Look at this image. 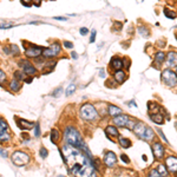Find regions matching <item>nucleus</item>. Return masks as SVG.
Segmentation results:
<instances>
[{
    "instance_id": "nucleus-1",
    "label": "nucleus",
    "mask_w": 177,
    "mask_h": 177,
    "mask_svg": "<svg viewBox=\"0 0 177 177\" xmlns=\"http://www.w3.org/2000/svg\"><path fill=\"white\" fill-rule=\"evenodd\" d=\"M60 152L64 162L70 167L69 170L76 177H88L93 173L91 158L83 155L80 150L66 144L63 147Z\"/></svg>"
},
{
    "instance_id": "nucleus-2",
    "label": "nucleus",
    "mask_w": 177,
    "mask_h": 177,
    "mask_svg": "<svg viewBox=\"0 0 177 177\" xmlns=\"http://www.w3.org/2000/svg\"><path fill=\"white\" fill-rule=\"evenodd\" d=\"M64 138L66 141V143L71 147L79 149L84 143L82 139V136L79 133V131L72 126H66L65 128V132H64Z\"/></svg>"
},
{
    "instance_id": "nucleus-3",
    "label": "nucleus",
    "mask_w": 177,
    "mask_h": 177,
    "mask_svg": "<svg viewBox=\"0 0 177 177\" xmlns=\"http://www.w3.org/2000/svg\"><path fill=\"white\" fill-rule=\"evenodd\" d=\"M132 130H133V132H135L139 138L145 139V141H151V139H153V137H155L153 130L150 129L148 125H145V124L142 123V122L136 123V124L133 125Z\"/></svg>"
},
{
    "instance_id": "nucleus-4",
    "label": "nucleus",
    "mask_w": 177,
    "mask_h": 177,
    "mask_svg": "<svg viewBox=\"0 0 177 177\" xmlns=\"http://www.w3.org/2000/svg\"><path fill=\"white\" fill-rule=\"evenodd\" d=\"M80 116H82L83 119L88 120V122L96 120L97 118L99 117L97 110H96L94 106L91 105V104H84V105L80 108Z\"/></svg>"
},
{
    "instance_id": "nucleus-5",
    "label": "nucleus",
    "mask_w": 177,
    "mask_h": 177,
    "mask_svg": "<svg viewBox=\"0 0 177 177\" xmlns=\"http://www.w3.org/2000/svg\"><path fill=\"white\" fill-rule=\"evenodd\" d=\"M12 162L17 165V167H24L29 162V156L26 152H23V151H15L13 155H12Z\"/></svg>"
},
{
    "instance_id": "nucleus-6",
    "label": "nucleus",
    "mask_w": 177,
    "mask_h": 177,
    "mask_svg": "<svg viewBox=\"0 0 177 177\" xmlns=\"http://www.w3.org/2000/svg\"><path fill=\"white\" fill-rule=\"evenodd\" d=\"M162 80L168 85V86H175L177 83V77H176V72L173 71V70H164L162 72Z\"/></svg>"
},
{
    "instance_id": "nucleus-7",
    "label": "nucleus",
    "mask_w": 177,
    "mask_h": 177,
    "mask_svg": "<svg viewBox=\"0 0 177 177\" xmlns=\"http://www.w3.org/2000/svg\"><path fill=\"white\" fill-rule=\"evenodd\" d=\"M11 141V131L8 128V124L4 118L0 117V143Z\"/></svg>"
},
{
    "instance_id": "nucleus-8",
    "label": "nucleus",
    "mask_w": 177,
    "mask_h": 177,
    "mask_svg": "<svg viewBox=\"0 0 177 177\" xmlns=\"http://www.w3.org/2000/svg\"><path fill=\"white\" fill-rule=\"evenodd\" d=\"M59 53H60V45H59V43H53L50 47H47V49H43V52H41V55L44 56V57H56V56H58Z\"/></svg>"
},
{
    "instance_id": "nucleus-9",
    "label": "nucleus",
    "mask_w": 177,
    "mask_h": 177,
    "mask_svg": "<svg viewBox=\"0 0 177 177\" xmlns=\"http://www.w3.org/2000/svg\"><path fill=\"white\" fill-rule=\"evenodd\" d=\"M104 164L109 168H112L117 164V156L112 151H106L104 155Z\"/></svg>"
},
{
    "instance_id": "nucleus-10",
    "label": "nucleus",
    "mask_w": 177,
    "mask_h": 177,
    "mask_svg": "<svg viewBox=\"0 0 177 177\" xmlns=\"http://www.w3.org/2000/svg\"><path fill=\"white\" fill-rule=\"evenodd\" d=\"M151 150H152V153H153V157L156 159H162L163 158V156H164V147L161 143H158V142L153 143L151 145Z\"/></svg>"
},
{
    "instance_id": "nucleus-11",
    "label": "nucleus",
    "mask_w": 177,
    "mask_h": 177,
    "mask_svg": "<svg viewBox=\"0 0 177 177\" xmlns=\"http://www.w3.org/2000/svg\"><path fill=\"white\" fill-rule=\"evenodd\" d=\"M43 52V47H39V46H35V45H31L29 49H26L25 53L29 58H37L38 56H40Z\"/></svg>"
},
{
    "instance_id": "nucleus-12",
    "label": "nucleus",
    "mask_w": 177,
    "mask_h": 177,
    "mask_svg": "<svg viewBox=\"0 0 177 177\" xmlns=\"http://www.w3.org/2000/svg\"><path fill=\"white\" fill-rule=\"evenodd\" d=\"M165 168L169 173H173L175 174L177 170V158L175 156H170L167 158V162H165Z\"/></svg>"
},
{
    "instance_id": "nucleus-13",
    "label": "nucleus",
    "mask_w": 177,
    "mask_h": 177,
    "mask_svg": "<svg viewBox=\"0 0 177 177\" xmlns=\"http://www.w3.org/2000/svg\"><path fill=\"white\" fill-rule=\"evenodd\" d=\"M20 67L24 70V72H25L26 74H29V76H33V74H35V72H37L35 67L29 63V60H21V61H20Z\"/></svg>"
},
{
    "instance_id": "nucleus-14",
    "label": "nucleus",
    "mask_w": 177,
    "mask_h": 177,
    "mask_svg": "<svg viewBox=\"0 0 177 177\" xmlns=\"http://www.w3.org/2000/svg\"><path fill=\"white\" fill-rule=\"evenodd\" d=\"M114 122L119 128H125L129 124V117L126 115H122L120 114V115H118L116 117H114Z\"/></svg>"
},
{
    "instance_id": "nucleus-15",
    "label": "nucleus",
    "mask_w": 177,
    "mask_h": 177,
    "mask_svg": "<svg viewBox=\"0 0 177 177\" xmlns=\"http://www.w3.org/2000/svg\"><path fill=\"white\" fill-rule=\"evenodd\" d=\"M17 122H18V125H19L20 129L29 130V129H31V128H33V123L27 122V120H25V119H17Z\"/></svg>"
},
{
    "instance_id": "nucleus-16",
    "label": "nucleus",
    "mask_w": 177,
    "mask_h": 177,
    "mask_svg": "<svg viewBox=\"0 0 177 177\" xmlns=\"http://www.w3.org/2000/svg\"><path fill=\"white\" fill-rule=\"evenodd\" d=\"M105 132H106L109 136H112V137H119V132H118L117 128L114 126V125H109V126L105 129Z\"/></svg>"
},
{
    "instance_id": "nucleus-17",
    "label": "nucleus",
    "mask_w": 177,
    "mask_h": 177,
    "mask_svg": "<svg viewBox=\"0 0 177 177\" xmlns=\"http://www.w3.org/2000/svg\"><path fill=\"white\" fill-rule=\"evenodd\" d=\"M122 114V110L118 108V106H115V105H109V115L111 117H116L118 115Z\"/></svg>"
},
{
    "instance_id": "nucleus-18",
    "label": "nucleus",
    "mask_w": 177,
    "mask_h": 177,
    "mask_svg": "<svg viewBox=\"0 0 177 177\" xmlns=\"http://www.w3.org/2000/svg\"><path fill=\"white\" fill-rule=\"evenodd\" d=\"M115 80L119 84H122L125 80V72L122 71V70H118L117 72L115 73Z\"/></svg>"
},
{
    "instance_id": "nucleus-19",
    "label": "nucleus",
    "mask_w": 177,
    "mask_h": 177,
    "mask_svg": "<svg viewBox=\"0 0 177 177\" xmlns=\"http://www.w3.org/2000/svg\"><path fill=\"white\" fill-rule=\"evenodd\" d=\"M122 66H123V63H122V60L119 58H112L111 59V67L112 69H115V70H120L122 69Z\"/></svg>"
},
{
    "instance_id": "nucleus-20",
    "label": "nucleus",
    "mask_w": 177,
    "mask_h": 177,
    "mask_svg": "<svg viewBox=\"0 0 177 177\" xmlns=\"http://www.w3.org/2000/svg\"><path fill=\"white\" fill-rule=\"evenodd\" d=\"M168 65L169 66H176V52H169L168 53Z\"/></svg>"
},
{
    "instance_id": "nucleus-21",
    "label": "nucleus",
    "mask_w": 177,
    "mask_h": 177,
    "mask_svg": "<svg viewBox=\"0 0 177 177\" xmlns=\"http://www.w3.org/2000/svg\"><path fill=\"white\" fill-rule=\"evenodd\" d=\"M50 138H51V142L56 144V143H57V141H58L59 138H60V133H59L58 130L53 129V130L51 131V136H50Z\"/></svg>"
},
{
    "instance_id": "nucleus-22",
    "label": "nucleus",
    "mask_w": 177,
    "mask_h": 177,
    "mask_svg": "<svg viewBox=\"0 0 177 177\" xmlns=\"http://www.w3.org/2000/svg\"><path fill=\"white\" fill-rule=\"evenodd\" d=\"M151 120L152 122H155L156 124H163V122H164V118H163V116L161 115V114H156V115H152L151 116Z\"/></svg>"
},
{
    "instance_id": "nucleus-23",
    "label": "nucleus",
    "mask_w": 177,
    "mask_h": 177,
    "mask_svg": "<svg viewBox=\"0 0 177 177\" xmlns=\"http://www.w3.org/2000/svg\"><path fill=\"white\" fill-rule=\"evenodd\" d=\"M119 144L123 148H130L131 147V141L124 137H119Z\"/></svg>"
},
{
    "instance_id": "nucleus-24",
    "label": "nucleus",
    "mask_w": 177,
    "mask_h": 177,
    "mask_svg": "<svg viewBox=\"0 0 177 177\" xmlns=\"http://www.w3.org/2000/svg\"><path fill=\"white\" fill-rule=\"evenodd\" d=\"M164 58H165V55H164V52H157L156 53V57H155V61L157 63V64H162L163 61H164Z\"/></svg>"
},
{
    "instance_id": "nucleus-25",
    "label": "nucleus",
    "mask_w": 177,
    "mask_h": 177,
    "mask_svg": "<svg viewBox=\"0 0 177 177\" xmlns=\"http://www.w3.org/2000/svg\"><path fill=\"white\" fill-rule=\"evenodd\" d=\"M10 86H11V88H12L13 91H19V90H20V88H21V85H20L19 80H17V79H13V80L11 82Z\"/></svg>"
},
{
    "instance_id": "nucleus-26",
    "label": "nucleus",
    "mask_w": 177,
    "mask_h": 177,
    "mask_svg": "<svg viewBox=\"0 0 177 177\" xmlns=\"http://www.w3.org/2000/svg\"><path fill=\"white\" fill-rule=\"evenodd\" d=\"M157 173L163 177L168 175V170H167V168H165L163 164H159V165H158V168H157Z\"/></svg>"
},
{
    "instance_id": "nucleus-27",
    "label": "nucleus",
    "mask_w": 177,
    "mask_h": 177,
    "mask_svg": "<svg viewBox=\"0 0 177 177\" xmlns=\"http://www.w3.org/2000/svg\"><path fill=\"white\" fill-rule=\"evenodd\" d=\"M74 91H76V85H74V84H71V85H69V86H67L65 94L69 97V96H71V94H72Z\"/></svg>"
},
{
    "instance_id": "nucleus-28",
    "label": "nucleus",
    "mask_w": 177,
    "mask_h": 177,
    "mask_svg": "<svg viewBox=\"0 0 177 177\" xmlns=\"http://www.w3.org/2000/svg\"><path fill=\"white\" fill-rule=\"evenodd\" d=\"M164 14H165V17H168V18H170V19H175V18H176V13H175L174 11H169L168 8L164 10Z\"/></svg>"
},
{
    "instance_id": "nucleus-29",
    "label": "nucleus",
    "mask_w": 177,
    "mask_h": 177,
    "mask_svg": "<svg viewBox=\"0 0 177 177\" xmlns=\"http://www.w3.org/2000/svg\"><path fill=\"white\" fill-rule=\"evenodd\" d=\"M14 79H17V80H23V79H24L23 72H21V71H15V72H14Z\"/></svg>"
},
{
    "instance_id": "nucleus-30",
    "label": "nucleus",
    "mask_w": 177,
    "mask_h": 177,
    "mask_svg": "<svg viewBox=\"0 0 177 177\" xmlns=\"http://www.w3.org/2000/svg\"><path fill=\"white\" fill-rule=\"evenodd\" d=\"M39 153H40L41 158H46V157H47V155H49V151H47L45 148H40V151H39Z\"/></svg>"
},
{
    "instance_id": "nucleus-31",
    "label": "nucleus",
    "mask_w": 177,
    "mask_h": 177,
    "mask_svg": "<svg viewBox=\"0 0 177 177\" xmlns=\"http://www.w3.org/2000/svg\"><path fill=\"white\" fill-rule=\"evenodd\" d=\"M34 135H35V137H39L40 136V125L38 123L34 125Z\"/></svg>"
},
{
    "instance_id": "nucleus-32",
    "label": "nucleus",
    "mask_w": 177,
    "mask_h": 177,
    "mask_svg": "<svg viewBox=\"0 0 177 177\" xmlns=\"http://www.w3.org/2000/svg\"><path fill=\"white\" fill-rule=\"evenodd\" d=\"M5 80H6V74H5V72L2 70H0V85L4 84Z\"/></svg>"
},
{
    "instance_id": "nucleus-33",
    "label": "nucleus",
    "mask_w": 177,
    "mask_h": 177,
    "mask_svg": "<svg viewBox=\"0 0 177 177\" xmlns=\"http://www.w3.org/2000/svg\"><path fill=\"white\" fill-rule=\"evenodd\" d=\"M148 177H163V176H161V175L157 173V170H151V171L149 173Z\"/></svg>"
},
{
    "instance_id": "nucleus-34",
    "label": "nucleus",
    "mask_w": 177,
    "mask_h": 177,
    "mask_svg": "<svg viewBox=\"0 0 177 177\" xmlns=\"http://www.w3.org/2000/svg\"><path fill=\"white\" fill-rule=\"evenodd\" d=\"M96 33H97V31H96V29H93V31L91 32V37H90V43H94V38H96Z\"/></svg>"
},
{
    "instance_id": "nucleus-35",
    "label": "nucleus",
    "mask_w": 177,
    "mask_h": 177,
    "mask_svg": "<svg viewBox=\"0 0 177 177\" xmlns=\"http://www.w3.org/2000/svg\"><path fill=\"white\" fill-rule=\"evenodd\" d=\"M157 131H158V133H159V135H161V137H162V139H163V141H164V142H165V143H169V141H168V139H167V137H165V136H164V133H163V132H162V130H159V129H158V130H157Z\"/></svg>"
},
{
    "instance_id": "nucleus-36",
    "label": "nucleus",
    "mask_w": 177,
    "mask_h": 177,
    "mask_svg": "<svg viewBox=\"0 0 177 177\" xmlns=\"http://www.w3.org/2000/svg\"><path fill=\"white\" fill-rule=\"evenodd\" d=\"M64 45H65L66 49H72V47H73V44L70 43V41H64Z\"/></svg>"
},
{
    "instance_id": "nucleus-37",
    "label": "nucleus",
    "mask_w": 177,
    "mask_h": 177,
    "mask_svg": "<svg viewBox=\"0 0 177 177\" xmlns=\"http://www.w3.org/2000/svg\"><path fill=\"white\" fill-rule=\"evenodd\" d=\"M120 158H122V161H123V162H125V163H129V162H130V159H129V157H128L126 155H122V156H120Z\"/></svg>"
},
{
    "instance_id": "nucleus-38",
    "label": "nucleus",
    "mask_w": 177,
    "mask_h": 177,
    "mask_svg": "<svg viewBox=\"0 0 177 177\" xmlns=\"http://www.w3.org/2000/svg\"><path fill=\"white\" fill-rule=\"evenodd\" d=\"M13 27L12 24H4V25H0V29H11Z\"/></svg>"
},
{
    "instance_id": "nucleus-39",
    "label": "nucleus",
    "mask_w": 177,
    "mask_h": 177,
    "mask_svg": "<svg viewBox=\"0 0 177 177\" xmlns=\"http://www.w3.org/2000/svg\"><path fill=\"white\" fill-rule=\"evenodd\" d=\"M79 31H80V34H82V35H85V34H88V29H86V27H82V29H79Z\"/></svg>"
},
{
    "instance_id": "nucleus-40",
    "label": "nucleus",
    "mask_w": 177,
    "mask_h": 177,
    "mask_svg": "<svg viewBox=\"0 0 177 177\" xmlns=\"http://www.w3.org/2000/svg\"><path fill=\"white\" fill-rule=\"evenodd\" d=\"M115 29H117L118 31L122 29V24H120L119 21H116V24H115Z\"/></svg>"
},
{
    "instance_id": "nucleus-41",
    "label": "nucleus",
    "mask_w": 177,
    "mask_h": 177,
    "mask_svg": "<svg viewBox=\"0 0 177 177\" xmlns=\"http://www.w3.org/2000/svg\"><path fill=\"white\" fill-rule=\"evenodd\" d=\"M0 153H1V156H2V157H7V152H6L5 150H2L1 148H0Z\"/></svg>"
},
{
    "instance_id": "nucleus-42",
    "label": "nucleus",
    "mask_w": 177,
    "mask_h": 177,
    "mask_svg": "<svg viewBox=\"0 0 177 177\" xmlns=\"http://www.w3.org/2000/svg\"><path fill=\"white\" fill-rule=\"evenodd\" d=\"M99 76H100L102 78H104V77H105V73H104V69H100V72H99Z\"/></svg>"
},
{
    "instance_id": "nucleus-43",
    "label": "nucleus",
    "mask_w": 177,
    "mask_h": 177,
    "mask_svg": "<svg viewBox=\"0 0 177 177\" xmlns=\"http://www.w3.org/2000/svg\"><path fill=\"white\" fill-rule=\"evenodd\" d=\"M55 19L56 20H61V21H65L66 20V18H63V17H55Z\"/></svg>"
},
{
    "instance_id": "nucleus-44",
    "label": "nucleus",
    "mask_w": 177,
    "mask_h": 177,
    "mask_svg": "<svg viewBox=\"0 0 177 177\" xmlns=\"http://www.w3.org/2000/svg\"><path fill=\"white\" fill-rule=\"evenodd\" d=\"M60 92H61V88H58L57 90H56V92L53 93V96H57V94H58V93H60Z\"/></svg>"
},
{
    "instance_id": "nucleus-45",
    "label": "nucleus",
    "mask_w": 177,
    "mask_h": 177,
    "mask_svg": "<svg viewBox=\"0 0 177 177\" xmlns=\"http://www.w3.org/2000/svg\"><path fill=\"white\" fill-rule=\"evenodd\" d=\"M129 104H130V105H131V106H133V108H137V104H136V103H135V100H131V102H130V103H129Z\"/></svg>"
},
{
    "instance_id": "nucleus-46",
    "label": "nucleus",
    "mask_w": 177,
    "mask_h": 177,
    "mask_svg": "<svg viewBox=\"0 0 177 177\" xmlns=\"http://www.w3.org/2000/svg\"><path fill=\"white\" fill-rule=\"evenodd\" d=\"M21 1H23V2H24V5H26V6L29 5V2H31V0H21Z\"/></svg>"
},
{
    "instance_id": "nucleus-47",
    "label": "nucleus",
    "mask_w": 177,
    "mask_h": 177,
    "mask_svg": "<svg viewBox=\"0 0 177 177\" xmlns=\"http://www.w3.org/2000/svg\"><path fill=\"white\" fill-rule=\"evenodd\" d=\"M72 58H73V59L78 58V56H77V53H76V52H72Z\"/></svg>"
},
{
    "instance_id": "nucleus-48",
    "label": "nucleus",
    "mask_w": 177,
    "mask_h": 177,
    "mask_svg": "<svg viewBox=\"0 0 177 177\" xmlns=\"http://www.w3.org/2000/svg\"><path fill=\"white\" fill-rule=\"evenodd\" d=\"M26 83H32V78H26Z\"/></svg>"
}]
</instances>
